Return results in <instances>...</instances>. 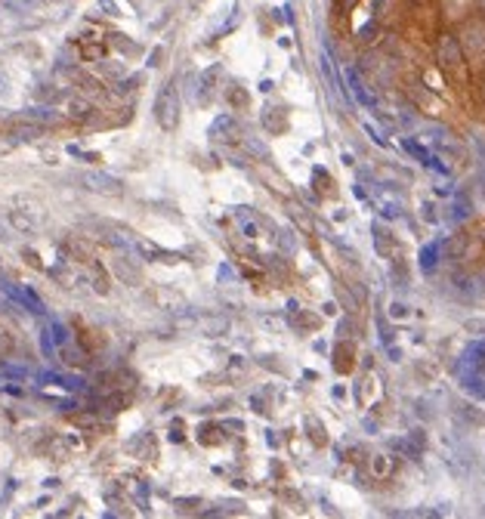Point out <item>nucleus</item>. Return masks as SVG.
I'll return each instance as SVG.
<instances>
[{"label":"nucleus","mask_w":485,"mask_h":519,"mask_svg":"<svg viewBox=\"0 0 485 519\" xmlns=\"http://www.w3.org/2000/svg\"><path fill=\"white\" fill-rule=\"evenodd\" d=\"M180 118H183V102H180V93H176L173 81H167L164 87L158 90L155 96V121L164 133H173L180 127Z\"/></svg>","instance_id":"obj_1"},{"label":"nucleus","mask_w":485,"mask_h":519,"mask_svg":"<svg viewBox=\"0 0 485 519\" xmlns=\"http://www.w3.org/2000/svg\"><path fill=\"white\" fill-rule=\"evenodd\" d=\"M436 59L442 65V72H452V74H464V50L457 34H442L439 47H436Z\"/></svg>","instance_id":"obj_2"},{"label":"nucleus","mask_w":485,"mask_h":519,"mask_svg":"<svg viewBox=\"0 0 485 519\" xmlns=\"http://www.w3.org/2000/svg\"><path fill=\"white\" fill-rule=\"evenodd\" d=\"M84 189L96 192V195H108V198H118V195H124V183L118 180L112 173H99V170H87V173L78 176Z\"/></svg>","instance_id":"obj_3"},{"label":"nucleus","mask_w":485,"mask_h":519,"mask_svg":"<svg viewBox=\"0 0 485 519\" xmlns=\"http://www.w3.org/2000/svg\"><path fill=\"white\" fill-rule=\"evenodd\" d=\"M457 40H461L464 56H482L485 53V19H467Z\"/></svg>","instance_id":"obj_4"},{"label":"nucleus","mask_w":485,"mask_h":519,"mask_svg":"<svg viewBox=\"0 0 485 519\" xmlns=\"http://www.w3.org/2000/svg\"><path fill=\"white\" fill-rule=\"evenodd\" d=\"M112 269H115V275L121 278L124 285H130V287H139L142 282H146V272H142V266L136 260H130V257H115Z\"/></svg>","instance_id":"obj_5"},{"label":"nucleus","mask_w":485,"mask_h":519,"mask_svg":"<svg viewBox=\"0 0 485 519\" xmlns=\"http://www.w3.org/2000/svg\"><path fill=\"white\" fill-rule=\"evenodd\" d=\"M149 300L158 306V309H167V312H186V297L173 287H155L149 294Z\"/></svg>","instance_id":"obj_6"},{"label":"nucleus","mask_w":485,"mask_h":519,"mask_svg":"<svg viewBox=\"0 0 485 519\" xmlns=\"http://www.w3.org/2000/svg\"><path fill=\"white\" fill-rule=\"evenodd\" d=\"M229 328H232V321H229V316H219V312H207V316H201L198 325H195V331L204 337H226Z\"/></svg>","instance_id":"obj_7"},{"label":"nucleus","mask_w":485,"mask_h":519,"mask_svg":"<svg viewBox=\"0 0 485 519\" xmlns=\"http://www.w3.org/2000/svg\"><path fill=\"white\" fill-rule=\"evenodd\" d=\"M355 368V346L350 340H340L334 346V371L337 374H350Z\"/></svg>","instance_id":"obj_8"},{"label":"nucleus","mask_w":485,"mask_h":519,"mask_svg":"<svg viewBox=\"0 0 485 519\" xmlns=\"http://www.w3.org/2000/svg\"><path fill=\"white\" fill-rule=\"evenodd\" d=\"M393 470H396V461L389 455H371L368 473L374 476V479H389V476H393Z\"/></svg>","instance_id":"obj_9"},{"label":"nucleus","mask_w":485,"mask_h":519,"mask_svg":"<svg viewBox=\"0 0 485 519\" xmlns=\"http://www.w3.org/2000/svg\"><path fill=\"white\" fill-rule=\"evenodd\" d=\"M59 355H62V362L68 365V368H87V353L84 350H78L74 343H62L59 346Z\"/></svg>","instance_id":"obj_10"},{"label":"nucleus","mask_w":485,"mask_h":519,"mask_svg":"<svg viewBox=\"0 0 485 519\" xmlns=\"http://www.w3.org/2000/svg\"><path fill=\"white\" fill-rule=\"evenodd\" d=\"M226 102H229V108H235V112H248L251 96H248V90H244V87L229 84V87H226Z\"/></svg>","instance_id":"obj_11"},{"label":"nucleus","mask_w":485,"mask_h":519,"mask_svg":"<svg viewBox=\"0 0 485 519\" xmlns=\"http://www.w3.org/2000/svg\"><path fill=\"white\" fill-rule=\"evenodd\" d=\"M65 108H68V118H72V121H90V118H93V105L87 99L74 96V99L65 102Z\"/></svg>","instance_id":"obj_12"},{"label":"nucleus","mask_w":485,"mask_h":519,"mask_svg":"<svg viewBox=\"0 0 485 519\" xmlns=\"http://www.w3.org/2000/svg\"><path fill=\"white\" fill-rule=\"evenodd\" d=\"M374 244H377V251L384 253V257H396V241H393V235H389L387 229L374 226Z\"/></svg>","instance_id":"obj_13"},{"label":"nucleus","mask_w":485,"mask_h":519,"mask_svg":"<svg viewBox=\"0 0 485 519\" xmlns=\"http://www.w3.org/2000/svg\"><path fill=\"white\" fill-rule=\"evenodd\" d=\"M287 214H291L294 219H297V226L303 229V232H312V219H309V214H306V207H300V204H287Z\"/></svg>","instance_id":"obj_14"},{"label":"nucleus","mask_w":485,"mask_h":519,"mask_svg":"<svg viewBox=\"0 0 485 519\" xmlns=\"http://www.w3.org/2000/svg\"><path fill=\"white\" fill-rule=\"evenodd\" d=\"M6 219H10V226L19 229V232H34V219L25 217L22 210H10V214H6Z\"/></svg>","instance_id":"obj_15"},{"label":"nucleus","mask_w":485,"mask_h":519,"mask_svg":"<svg viewBox=\"0 0 485 519\" xmlns=\"http://www.w3.org/2000/svg\"><path fill=\"white\" fill-rule=\"evenodd\" d=\"M13 346H16V334H13V328L6 325V321H0V355H10V353H13Z\"/></svg>","instance_id":"obj_16"},{"label":"nucleus","mask_w":485,"mask_h":519,"mask_svg":"<svg viewBox=\"0 0 485 519\" xmlns=\"http://www.w3.org/2000/svg\"><path fill=\"white\" fill-rule=\"evenodd\" d=\"M306 427H309V439L316 445H328V436H325V427L316 421V418H306Z\"/></svg>","instance_id":"obj_17"},{"label":"nucleus","mask_w":485,"mask_h":519,"mask_svg":"<svg viewBox=\"0 0 485 519\" xmlns=\"http://www.w3.org/2000/svg\"><path fill=\"white\" fill-rule=\"evenodd\" d=\"M93 287H96V294H108V275H102L99 266H93Z\"/></svg>","instance_id":"obj_18"},{"label":"nucleus","mask_w":485,"mask_h":519,"mask_svg":"<svg viewBox=\"0 0 485 519\" xmlns=\"http://www.w3.org/2000/svg\"><path fill=\"white\" fill-rule=\"evenodd\" d=\"M418 105H421V108H430V115H439V112H442L439 99H433L430 93H427V96H423V93H421V96H418Z\"/></svg>","instance_id":"obj_19"},{"label":"nucleus","mask_w":485,"mask_h":519,"mask_svg":"<svg viewBox=\"0 0 485 519\" xmlns=\"http://www.w3.org/2000/svg\"><path fill=\"white\" fill-rule=\"evenodd\" d=\"M294 325H303V328H319V319H316V316H300V312H297V316H294Z\"/></svg>","instance_id":"obj_20"},{"label":"nucleus","mask_w":485,"mask_h":519,"mask_svg":"<svg viewBox=\"0 0 485 519\" xmlns=\"http://www.w3.org/2000/svg\"><path fill=\"white\" fill-rule=\"evenodd\" d=\"M389 316H393V319H405L408 316V306L405 303H393V306H389Z\"/></svg>","instance_id":"obj_21"},{"label":"nucleus","mask_w":485,"mask_h":519,"mask_svg":"<svg viewBox=\"0 0 485 519\" xmlns=\"http://www.w3.org/2000/svg\"><path fill=\"white\" fill-rule=\"evenodd\" d=\"M355 6V0H334V10L337 13H346V10H353Z\"/></svg>","instance_id":"obj_22"},{"label":"nucleus","mask_w":485,"mask_h":519,"mask_svg":"<svg viewBox=\"0 0 485 519\" xmlns=\"http://www.w3.org/2000/svg\"><path fill=\"white\" fill-rule=\"evenodd\" d=\"M161 59H164V50H155L152 59H149V65H161Z\"/></svg>","instance_id":"obj_23"},{"label":"nucleus","mask_w":485,"mask_h":519,"mask_svg":"<svg viewBox=\"0 0 485 519\" xmlns=\"http://www.w3.org/2000/svg\"><path fill=\"white\" fill-rule=\"evenodd\" d=\"M25 257H28V263H34V266H40V260H38V253H31V251H25Z\"/></svg>","instance_id":"obj_24"},{"label":"nucleus","mask_w":485,"mask_h":519,"mask_svg":"<svg viewBox=\"0 0 485 519\" xmlns=\"http://www.w3.org/2000/svg\"><path fill=\"white\" fill-rule=\"evenodd\" d=\"M476 10H479V13L485 16V0H476Z\"/></svg>","instance_id":"obj_25"},{"label":"nucleus","mask_w":485,"mask_h":519,"mask_svg":"<svg viewBox=\"0 0 485 519\" xmlns=\"http://www.w3.org/2000/svg\"><path fill=\"white\" fill-rule=\"evenodd\" d=\"M0 90H4V78H0Z\"/></svg>","instance_id":"obj_26"}]
</instances>
